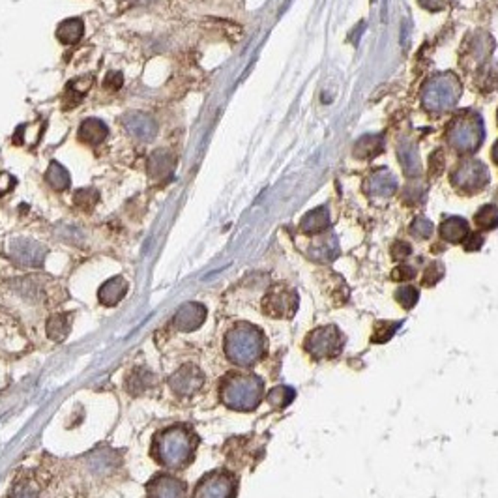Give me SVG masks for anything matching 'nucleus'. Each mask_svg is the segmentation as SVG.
Returning a JSON list of instances; mask_svg holds the SVG:
<instances>
[{"instance_id": "1", "label": "nucleus", "mask_w": 498, "mask_h": 498, "mask_svg": "<svg viewBox=\"0 0 498 498\" xmlns=\"http://www.w3.org/2000/svg\"><path fill=\"white\" fill-rule=\"evenodd\" d=\"M197 437L186 425H171L155 434L152 442V457L161 466L182 470L195 457Z\"/></svg>"}, {"instance_id": "2", "label": "nucleus", "mask_w": 498, "mask_h": 498, "mask_svg": "<svg viewBox=\"0 0 498 498\" xmlns=\"http://www.w3.org/2000/svg\"><path fill=\"white\" fill-rule=\"evenodd\" d=\"M266 339L257 326L249 322H238L225 336V354L235 365L249 367L263 358Z\"/></svg>"}, {"instance_id": "3", "label": "nucleus", "mask_w": 498, "mask_h": 498, "mask_svg": "<svg viewBox=\"0 0 498 498\" xmlns=\"http://www.w3.org/2000/svg\"><path fill=\"white\" fill-rule=\"evenodd\" d=\"M264 384L259 377L253 375H229L220 386V397L230 410L249 413L263 401Z\"/></svg>"}, {"instance_id": "4", "label": "nucleus", "mask_w": 498, "mask_h": 498, "mask_svg": "<svg viewBox=\"0 0 498 498\" xmlns=\"http://www.w3.org/2000/svg\"><path fill=\"white\" fill-rule=\"evenodd\" d=\"M345 338L336 326H322L309 333L306 339V350L315 360H328L338 356L343 348Z\"/></svg>"}, {"instance_id": "5", "label": "nucleus", "mask_w": 498, "mask_h": 498, "mask_svg": "<svg viewBox=\"0 0 498 498\" xmlns=\"http://www.w3.org/2000/svg\"><path fill=\"white\" fill-rule=\"evenodd\" d=\"M238 482L232 472L214 470L197 483L193 498H235Z\"/></svg>"}, {"instance_id": "6", "label": "nucleus", "mask_w": 498, "mask_h": 498, "mask_svg": "<svg viewBox=\"0 0 498 498\" xmlns=\"http://www.w3.org/2000/svg\"><path fill=\"white\" fill-rule=\"evenodd\" d=\"M296 307H298V296L295 290L287 287H273L263 300L264 315L273 319H290L295 315Z\"/></svg>"}, {"instance_id": "7", "label": "nucleus", "mask_w": 498, "mask_h": 498, "mask_svg": "<svg viewBox=\"0 0 498 498\" xmlns=\"http://www.w3.org/2000/svg\"><path fill=\"white\" fill-rule=\"evenodd\" d=\"M10 255L21 266L40 268L43 261H45L47 249L42 244H38V242L30 240V238H16L10 244Z\"/></svg>"}, {"instance_id": "8", "label": "nucleus", "mask_w": 498, "mask_h": 498, "mask_svg": "<svg viewBox=\"0 0 498 498\" xmlns=\"http://www.w3.org/2000/svg\"><path fill=\"white\" fill-rule=\"evenodd\" d=\"M204 384L203 371L198 369L197 365L184 364L174 375L169 379V386L171 390L178 396H191L195 391H198Z\"/></svg>"}, {"instance_id": "9", "label": "nucleus", "mask_w": 498, "mask_h": 498, "mask_svg": "<svg viewBox=\"0 0 498 498\" xmlns=\"http://www.w3.org/2000/svg\"><path fill=\"white\" fill-rule=\"evenodd\" d=\"M208 311L198 302H188L178 307V311L172 316V328L177 332H195L204 324V319Z\"/></svg>"}, {"instance_id": "10", "label": "nucleus", "mask_w": 498, "mask_h": 498, "mask_svg": "<svg viewBox=\"0 0 498 498\" xmlns=\"http://www.w3.org/2000/svg\"><path fill=\"white\" fill-rule=\"evenodd\" d=\"M186 494H188L186 483L171 474L155 476L146 487V498H186Z\"/></svg>"}, {"instance_id": "11", "label": "nucleus", "mask_w": 498, "mask_h": 498, "mask_svg": "<svg viewBox=\"0 0 498 498\" xmlns=\"http://www.w3.org/2000/svg\"><path fill=\"white\" fill-rule=\"evenodd\" d=\"M124 128L128 129L135 139L152 141L158 134V124L152 117L145 113H128L124 117Z\"/></svg>"}, {"instance_id": "12", "label": "nucleus", "mask_w": 498, "mask_h": 498, "mask_svg": "<svg viewBox=\"0 0 498 498\" xmlns=\"http://www.w3.org/2000/svg\"><path fill=\"white\" fill-rule=\"evenodd\" d=\"M128 289H129L128 281H126L124 278H120V275H117V278L107 279V281L100 287L97 298H100V302H102L103 306H109V307L117 306L118 302L122 300L124 296H126Z\"/></svg>"}, {"instance_id": "13", "label": "nucleus", "mask_w": 498, "mask_h": 498, "mask_svg": "<svg viewBox=\"0 0 498 498\" xmlns=\"http://www.w3.org/2000/svg\"><path fill=\"white\" fill-rule=\"evenodd\" d=\"M109 129L100 118H86L85 122L79 126V139L85 145L97 146L102 145L105 137H107Z\"/></svg>"}, {"instance_id": "14", "label": "nucleus", "mask_w": 498, "mask_h": 498, "mask_svg": "<svg viewBox=\"0 0 498 498\" xmlns=\"http://www.w3.org/2000/svg\"><path fill=\"white\" fill-rule=\"evenodd\" d=\"M85 34V23L79 17H70V19H64L60 23L59 28H57V38H59L60 43L64 45H73V43L79 42Z\"/></svg>"}, {"instance_id": "15", "label": "nucleus", "mask_w": 498, "mask_h": 498, "mask_svg": "<svg viewBox=\"0 0 498 498\" xmlns=\"http://www.w3.org/2000/svg\"><path fill=\"white\" fill-rule=\"evenodd\" d=\"M174 167V160L172 155L165 150H155L148 160V172L154 180H161V178L169 177Z\"/></svg>"}, {"instance_id": "16", "label": "nucleus", "mask_w": 498, "mask_h": 498, "mask_svg": "<svg viewBox=\"0 0 498 498\" xmlns=\"http://www.w3.org/2000/svg\"><path fill=\"white\" fill-rule=\"evenodd\" d=\"M92 85V77H79V79L71 81L70 85L66 86V94H64V109L76 107L83 102V97L86 96V92L90 90Z\"/></svg>"}, {"instance_id": "17", "label": "nucleus", "mask_w": 498, "mask_h": 498, "mask_svg": "<svg viewBox=\"0 0 498 498\" xmlns=\"http://www.w3.org/2000/svg\"><path fill=\"white\" fill-rule=\"evenodd\" d=\"M470 235L468 230V223H466L463 218H450L446 220L442 225H440V236L444 238L446 242H453V244H459Z\"/></svg>"}, {"instance_id": "18", "label": "nucleus", "mask_w": 498, "mask_h": 498, "mask_svg": "<svg viewBox=\"0 0 498 498\" xmlns=\"http://www.w3.org/2000/svg\"><path fill=\"white\" fill-rule=\"evenodd\" d=\"M71 315L70 313H59V315H53L45 324V330H47V336L53 341H64L68 338V333L71 330Z\"/></svg>"}, {"instance_id": "19", "label": "nucleus", "mask_w": 498, "mask_h": 498, "mask_svg": "<svg viewBox=\"0 0 498 498\" xmlns=\"http://www.w3.org/2000/svg\"><path fill=\"white\" fill-rule=\"evenodd\" d=\"M45 180L57 191H66L71 184L70 172L66 171V167L60 165L59 161H51L49 163L47 171H45Z\"/></svg>"}, {"instance_id": "20", "label": "nucleus", "mask_w": 498, "mask_h": 498, "mask_svg": "<svg viewBox=\"0 0 498 498\" xmlns=\"http://www.w3.org/2000/svg\"><path fill=\"white\" fill-rule=\"evenodd\" d=\"M152 384H154V375H152L150 371L139 367V369H134V373L128 377L126 388H128V391L131 396H141V393H145Z\"/></svg>"}, {"instance_id": "21", "label": "nucleus", "mask_w": 498, "mask_h": 498, "mask_svg": "<svg viewBox=\"0 0 498 498\" xmlns=\"http://www.w3.org/2000/svg\"><path fill=\"white\" fill-rule=\"evenodd\" d=\"M328 223H330V218H328L326 210L316 208L302 220V230L307 232V235H315V232H321V230L326 229Z\"/></svg>"}, {"instance_id": "22", "label": "nucleus", "mask_w": 498, "mask_h": 498, "mask_svg": "<svg viewBox=\"0 0 498 498\" xmlns=\"http://www.w3.org/2000/svg\"><path fill=\"white\" fill-rule=\"evenodd\" d=\"M266 399H268L270 407L275 408V410H281V408L289 407L290 403H292V399H295V390L289 388V386H278V388H273V390L270 391Z\"/></svg>"}, {"instance_id": "23", "label": "nucleus", "mask_w": 498, "mask_h": 498, "mask_svg": "<svg viewBox=\"0 0 498 498\" xmlns=\"http://www.w3.org/2000/svg\"><path fill=\"white\" fill-rule=\"evenodd\" d=\"M474 221H476V225L482 230H493L494 227H498V208L493 206V204L483 206L476 214Z\"/></svg>"}, {"instance_id": "24", "label": "nucleus", "mask_w": 498, "mask_h": 498, "mask_svg": "<svg viewBox=\"0 0 498 498\" xmlns=\"http://www.w3.org/2000/svg\"><path fill=\"white\" fill-rule=\"evenodd\" d=\"M100 201V195L94 189H79L73 195V203L76 206H79L81 210H92L96 206V203Z\"/></svg>"}, {"instance_id": "25", "label": "nucleus", "mask_w": 498, "mask_h": 498, "mask_svg": "<svg viewBox=\"0 0 498 498\" xmlns=\"http://www.w3.org/2000/svg\"><path fill=\"white\" fill-rule=\"evenodd\" d=\"M418 298L420 292L418 289H414V287H401V289H397L396 292V300L399 302L405 309H413V307L418 304Z\"/></svg>"}, {"instance_id": "26", "label": "nucleus", "mask_w": 498, "mask_h": 498, "mask_svg": "<svg viewBox=\"0 0 498 498\" xmlns=\"http://www.w3.org/2000/svg\"><path fill=\"white\" fill-rule=\"evenodd\" d=\"M397 328H399V324H393V322H381L377 326V333L373 336V343H386L393 336Z\"/></svg>"}, {"instance_id": "27", "label": "nucleus", "mask_w": 498, "mask_h": 498, "mask_svg": "<svg viewBox=\"0 0 498 498\" xmlns=\"http://www.w3.org/2000/svg\"><path fill=\"white\" fill-rule=\"evenodd\" d=\"M440 278H442V264L433 263L427 270H425V273H423L422 283L427 285V287H431V285L437 283Z\"/></svg>"}, {"instance_id": "28", "label": "nucleus", "mask_w": 498, "mask_h": 498, "mask_svg": "<svg viewBox=\"0 0 498 498\" xmlns=\"http://www.w3.org/2000/svg\"><path fill=\"white\" fill-rule=\"evenodd\" d=\"M124 83V77L120 71H109L107 76H105V79H103V86L107 88V90H118L120 86H122Z\"/></svg>"}, {"instance_id": "29", "label": "nucleus", "mask_w": 498, "mask_h": 498, "mask_svg": "<svg viewBox=\"0 0 498 498\" xmlns=\"http://www.w3.org/2000/svg\"><path fill=\"white\" fill-rule=\"evenodd\" d=\"M413 232L418 236V238H427V236L433 232V225H431L427 220H418L413 225Z\"/></svg>"}, {"instance_id": "30", "label": "nucleus", "mask_w": 498, "mask_h": 498, "mask_svg": "<svg viewBox=\"0 0 498 498\" xmlns=\"http://www.w3.org/2000/svg\"><path fill=\"white\" fill-rule=\"evenodd\" d=\"M410 246L408 244H405V242H397V244H393V247H391V255H393V259L396 261H403V259H407L408 255H410Z\"/></svg>"}, {"instance_id": "31", "label": "nucleus", "mask_w": 498, "mask_h": 498, "mask_svg": "<svg viewBox=\"0 0 498 498\" xmlns=\"http://www.w3.org/2000/svg\"><path fill=\"white\" fill-rule=\"evenodd\" d=\"M414 278V270L410 266H399L391 272V279L393 281H407V279Z\"/></svg>"}, {"instance_id": "32", "label": "nucleus", "mask_w": 498, "mask_h": 498, "mask_svg": "<svg viewBox=\"0 0 498 498\" xmlns=\"http://www.w3.org/2000/svg\"><path fill=\"white\" fill-rule=\"evenodd\" d=\"M466 238H468L465 244L466 251H476V249H480V247H482L483 238L480 235H468Z\"/></svg>"}, {"instance_id": "33", "label": "nucleus", "mask_w": 498, "mask_h": 498, "mask_svg": "<svg viewBox=\"0 0 498 498\" xmlns=\"http://www.w3.org/2000/svg\"><path fill=\"white\" fill-rule=\"evenodd\" d=\"M13 498H38V494L34 493L32 489L28 487V485H21V487L16 491Z\"/></svg>"}, {"instance_id": "34", "label": "nucleus", "mask_w": 498, "mask_h": 498, "mask_svg": "<svg viewBox=\"0 0 498 498\" xmlns=\"http://www.w3.org/2000/svg\"><path fill=\"white\" fill-rule=\"evenodd\" d=\"M493 160L497 161V165H498V141H497V145H494V150H493Z\"/></svg>"}]
</instances>
